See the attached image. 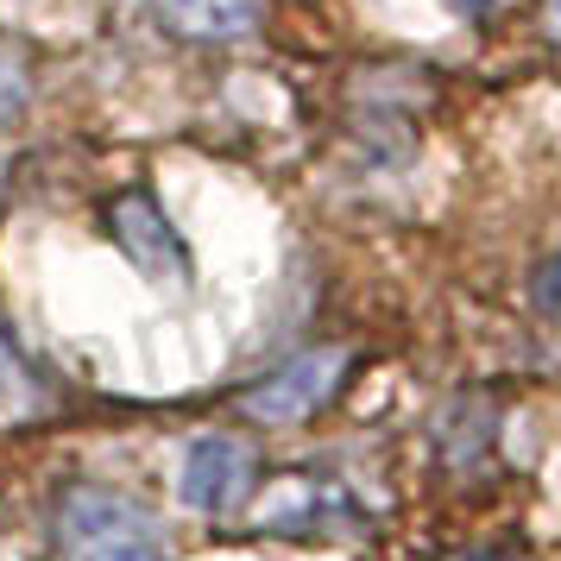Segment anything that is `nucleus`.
I'll return each instance as SVG.
<instances>
[{
  "label": "nucleus",
  "instance_id": "nucleus-1",
  "mask_svg": "<svg viewBox=\"0 0 561 561\" xmlns=\"http://www.w3.org/2000/svg\"><path fill=\"white\" fill-rule=\"evenodd\" d=\"M57 549L64 561H164V536L121 492L70 485L57 499Z\"/></svg>",
  "mask_w": 561,
  "mask_h": 561
},
{
  "label": "nucleus",
  "instance_id": "nucleus-2",
  "mask_svg": "<svg viewBox=\"0 0 561 561\" xmlns=\"http://www.w3.org/2000/svg\"><path fill=\"white\" fill-rule=\"evenodd\" d=\"M341 379H347V354H341V347H316V354L284 359L272 379H259L253 391L240 398V410H247L253 423H297V416L329 404L334 391H341Z\"/></svg>",
  "mask_w": 561,
  "mask_h": 561
},
{
  "label": "nucleus",
  "instance_id": "nucleus-3",
  "mask_svg": "<svg viewBox=\"0 0 561 561\" xmlns=\"http://www.w3.org/2000/svg\"><path fill=\"white\" fill-rule=\"evenodd\" d=\"M107 233H114V247L158 284H190V253H183L178 228L164 221V208L146 196V190H121L114 203H107Z\"/></svg>",
  "mask_w": 561,
  "mask_h": 561
},
{
  "label": "nucleus",
  "instance_id": "nucleus-4",
  "mask_svg": "<svg viewBox=\"0 0 561 561\" xmlns=\"http://www.w3.org/2000/svg\"><path fill=\"white\" fill-rule=\"evenodd\" d=\"M247 485H253V448L240 442V435L215 430V435H196L190 448H183V473H178V492L190 511H208V517H221L247 499Z\"/></svg>",
  "mask_w": 561,
  "mask_h": 561
},
{
  "label": "nucleus",
  "instance_id": "nucleus-5",
  "mask_svg": "<svg viewBox=\"0 0 561 561\" xmlns=\"http://www.w3.org/2000/svg\"><path fill=\"white\" fill-rule=\"evenodd\" d=\"M152 13L183 38H240L259 26V0H152Z\"/></svg>",
  "mask_w": 561,
  "mask_h": 561
},
{
  "label": "nucleus",
  "instance_id": "nucleus-6",
  "mask_svg": "<svg viewBox=\"0 0 561 561\" xmlns=\"http://www.w3.org/2000/svg\"><path fill=\"white\" fill-rule=\"evenodd\" d=\"M38 404H45V391L32 379L26 354L13 347V334L0 329V423H7V416H32Z\"/></svg>",
  "mask_w": 561,
  "mask_h": 561
},
{
  "label": "nucleus",
  "instance_id": "nucleus-7",
  "mask_svg": "<svg viewBox=\"0 0 561 561\" xmlns=\"http://www.w3.org/2000/svg\"><path fill=\"white\" fill-rule=\"evenodd\" d=\"M32 102V77H26V64L13 51H0V127H13L20 114H26Z\"/></svg>",
  "mask_w": 561,
  "mask_h": 561
},
{
  "label": "nucleus",
  "instance_id": "nucleus-8",
  "mask_svg": "<svg viewBox=\"0 0 561 561\" xmlns=\"http://www.w3.org/2000/svg\"><path fill=\"white\" fill-rule=\"evenodd\" d=\"M536 304L549 309V316H561V259L542 265V278H536Z\"/></svg>",
  "mask_w": 561,
  "mask_h": 561
},
{
  "label": "nucleus",
  "instance_id": "nucleus-9",
  "mask_svg": "<svg viewBox=\"0 0 561 561\" xmlns=\"http://www.w3.org/2000/svg\"><path fill=\"white\" fill-rule=\"evenodd\" d=\"M492 7H499V0H455V13H460V20H485Z\"/></svg>",
  "mask_w": 561,
  "mask_h": 561
},
{
  "label": "nucleus",
  "instance_id": "nucleus-10",
  "mask_svg": "<svg viewBox=\"0 0 561 561\" xmlns=\"http://www.w3.org/2000/svg\"><path fill=\"white\" fill-rule=\"evenodd\" d=\"M455 561H524L517 549H473V556H455Z\"/></svg>",
  "mask_w": 561,
  "mask_h": 561
},
{
  "label": "nucleus",
  "instance_id": "nucleus-11",
  "mask_svg": "<svg viewBox=\"0 0 561 561\" xmlns=\"http://www.w3.org/2000/svg\"><path fill=\"white\" fill-rule=\"evenodd\" d=\"M549 26H556V38H561V0H549Z\"/></svg>",
  "mask_w": 561,
  "mask_h": 561
}]
</instances>
